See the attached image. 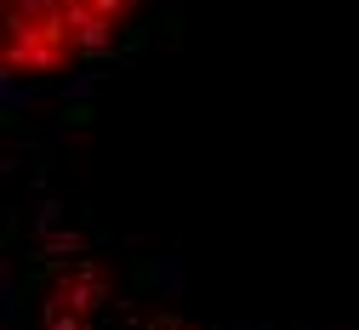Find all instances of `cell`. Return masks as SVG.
Segmentation results:
<instances>
[{"label":"cell","mask_w":359,"mask_h":330,"mask_svg":"<svg viewBox=\"0 0 359 330\" xmlns=\"http://www.w3.org/2000/svg\"><path fill=\"white\" fill-rule=\"evenodd\" d=\"M149 0H6V80L69 85L143 23Z\"/></svg>","instance_id":"cell-1"}]
</instances>
